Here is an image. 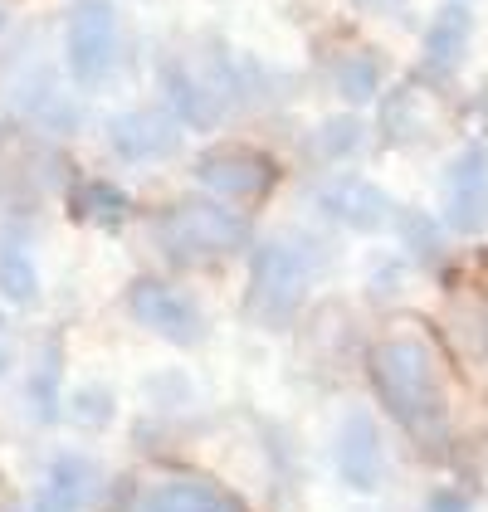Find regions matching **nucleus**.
<instances>
[{"instance_id": "obj_7", "label": "nucleus", "mask_w": 488, "mask_h": 512, "mask_svg": "<svg viewBox=\"0 0 488 512\" xmlns=\"http://www.w3.org/2000/svg\"><path fill=\"white\" fill-rule=\"evenodd\" d=\"M440 215L454 235H479L488 225V147L474 142L445 166Z\"/></svg>"}, {"instance_id": "obj_5", "label": "nucleus", "mask_w": 488, "mask_h": 512, "mask_svg": "<svg viewBox=\"0 0 488 512\" xmlns=\"http://www.w3.org/2000/svg\"><path fill=\"white\" fill-rule=\"evenodd\" d=\"M122 303H127V313L137 317L147 332L166 337L171 347H196L205 337V317L196 308V298L171 288L166 278H132Z\"/></svg>"}, {"instance_id": "obj_4", "label": "nucleus", "mask_w": 488, "mask_h": 512, "mask_svg": "<svg viewBox=\"0 0 488 512\" xmlns=\"http://www.w3.org/2000/svg\"><path fill=\"white\" fill-rule=\"evenodd\" d=\"M122 54V20L113 0H74L64 15V59L83 88L113 79Z\"/></svg>"}, {"instance_id": "obj_3", "label": "nucleus", "mask_w": 488, "mask_h": 512, "mask_svg": "<svg viewBox=\"0 0 488 512\" xmlns=\"http://www.w3.org/2000/svg\"><path fill=\"white\" fill-rule=\"evenodd\" d=\"M152 235H157V249H162L171 264L181 269H196V264H210V259H225L244 244V215L215 205L205 196H186L176 205H166L162 215L152 220Z\"/></svg>"}, {"instance_id": "obj_9", "label": "nucleus", "mask_w": 488, "mask_h": 512, "mask_svg": "<svg viewBox=\"0 0 488 512\" xmlns=\"http://www.w3.org/2000/svg\"><path fill=\"white\" fill-rule=\"evenodd\" d=\"M108 147L127 166L166 161L181 147V122L171 118V108H127L108 122Z\"/></svg>"}, {"instance_id": "obj_21", "label": "nucleus", "mask_w": 488, "mask_h": 512, "mask_svg": "<svg viewBox=\"0 0 488 512\" xmlns=\"http://www.w3.org/2000/svg\"><path fill=\"white\" fill-rule=\"evenodd\" d=\"M10 371V342H5V332H0V376Z\"/></svg>"}, {"instance_id": "obj_1", "label": "nucleus", "mask_w": 488, "mask_h": 512, "mask_svg": "<svg viewBox=\"0 0 488 512\" xmlns=\"http://www.w3.org/2000/svg\"><path fill=\"white\" fill-rule=\"evenodd\" d=\"M371 386L381 395V405L406 425L415 439L435 444L445 434V386H440V366L435 352L410 337V332H391L381 337L371 356H366Z\"/></svg>"}, {"instance_id": "obj_6", "label": "nucleus", "mask_w": 488, "mask_h": 512, "mask_svg": "<svg viewBox=\"0 0 488 512\" xmlns=\"http://www.w3.org/2000/svg\"><path fill=\"white\" fill-rule=\"evenodd\" d=\"M162 88H166V108L181 127H220L230 103H235V88L225 69H191V64H162Z\"/></svg>"}, {"instance_id": "obj_12", "label": "nucleus", "mask_w": 488, "mask_h": 512, "mask_svg": "<svg viewBox=\"0 0 488 512\" xmlns=\"http://www.w3.org/2000/svg\"><path fill=\"white\" fill-rule=\"evenodd\" d=\"M93 493H98V469L83 454H59L44 473V488L30 512H83Z\"/></svg>"}, {"instance_id": "obj_10", "label": "nucleus", "mask_w": 488, "mask_h": 512, "mask_svg": "<svg viewBox=\"0 0 488 512\" xmlns=\"http://www.w3.org/2000/svg\"><path fill=\"white\" fill-rule=\"evenodd\" d=\"M332 454H337V473H342V483L352 493H376L381 488V478H386V444H381V430H376L371 415L352 410L342 420V430H337Z\"/></svg>"}, {"instance_id": "obj_19", "label": "nucleus", "mask_w": 488, "mask_h": 512, "mask_svg": "<svg viewBox=\"0 0 488 512\" xmlns=\"http://www.w3.org/2000/svg\"><path fill=\"white\" fill-rule=\"evenodd\" d=\"M74 405H79V415H88V410H93V415H98V425H103V420H108V410H113V395L103 391V386H93V391H83Z\"/></svg>"}, {"instance_id": "obj_18", "label": "nucleus", "mask_w": 488, "mask_h": 512, "mask_svg": "<svg viewBox=\"0 0 488 512\" xmlns=\"http://www.w3.org/2000/svg\"><path fill=\"white\" fill-rule=\"evenodd\" d=\"M362 142H366V127L357 113H337V118H327L323 127L313 132V147H318V157H327V161L352 157Z\"/></svg>"}, {"instance_id": "obj_17", "label": "nucleus", "mask_w": 488, "mask_h": 512, "mask_svg": "<svg viewBox=\"0 0 488 512\" xmlns=\"http://www.w3.org/2000/svg\"><path fill=\"white\" fill-rule=\"evenodd\" d=\"M332 83L347 103H371L376 88H381V59L376 54H347L337 69H332Z\"/></svg>"}, {"instance_id": "obj_8", "label": "nucleus", "mask_w": 488, "mask_h": 512, "mask_svg": "<svg viewBox=\"0 0 488 512\" xmlns=\"http://www.w3.org/2000/svg\"><path fill=\"white\" fill-rule=\"evenodd\" d=\"M274 176H279V166L264 157V152H254V147H210V152L196 157V181H201L205 191L230 196V200L269 196Z\"/></svg>"}, {"instance_id": "obj_14", "label": "nucleus", "mask_w": 488, "mask_h": 512, "mask_svg": "<svg viewBox=\"0 0 488 512\" xmlns=\"http://www.w3.org/2000/svg\"><path fill=\"white\" fill-rule=\"evenodd\" d=\"M469 40H474V15H469V5H464V0L440 5L435 20H430V30H425V69H435V74L459 69Z\"/></svg>"}, {"instance_id": "obj_20", "label": "nucleus", "mask_w": 488, "mask_h": 512, "mask_svg": "<svg viewBox=\"0 0 488 512\" xmlns=\"http://www.w3.org/2000/svg\"><path fill=\"white\" fill-rule=\"evenodd\" d=\"M430 512H469V498L454 493V488H440V493L430 498Z\"/></svg>"}, {"instance_id": "obj_16", "label": "nucleus", "mask_w": 488, "mask_h": 512, "mask_svg": "<svg viewBox=\"0 0 488 512\" xmlns=\"http://www.w3.org/2000/svg\"><path fill=\"white\" fill-rule=\"evenodd\" d=\"M69 210H74V220H88L98 230H118L122 220L132 215V200L113 181H83V186L69 191Z\"/></svg>"}, {"instance_id": "obj_13", "label": "nucleus", "mask_w": 488, "mask_h": 512, "mask_svg": "<svg viewBox=\"0 0 488 512\" xmlns=\"http://www.w3.org/2000/svg\"><path fill=\"white\" fill-rule=\"evenodd\" d=\"M0 298L10 308H35L40 303V269H35L25 225H5V235H0Z\"/></svg>"}, {"instance_id": "obj_2", "label": "nucleus", "mask_w": 488, "mask_h": 512, "mask_svg": "<svg viewBox=\"0 0 488 512\" xmlns=\"http://www.w3.org/2000/svg\"><path fill=\"white\" fill-rule=\"evenodd\" d=\"M313 254L303 239H264L249 259V288H244V313L264 327H284L298 317V308L313 293Z\"/></svg>"}, {"instance_id": "obj_11", "label": "nucleus", "mask_w": 488, "mask_h": 512, "mask_svg": "<svg viewBox=\"0 0 488 512\" xmlns=\"http://www.w3.org/2000/svg\"><path fill=\"white\" fill-rule=\"evenodd\" d=\"M318 210L342 230H386L396 215V200L366 176H337L318 191Z\"/></svg>"}, {"instance_id": "obj_15", "label": "nucleus", "mask_w": 488, "mask_h": 512, "mask_svg": "<svg viewBox=\"0 0 488 512\" xmlns=\"http://www.w3.org/2000/svg\"><path fill=\"white\" fill-rule=\"evenodd\" d=\"M137 512H240L230 503V493H220L205 478H162Z\"/></svg>"}]
</instances>
